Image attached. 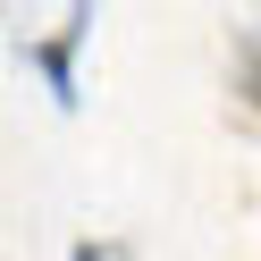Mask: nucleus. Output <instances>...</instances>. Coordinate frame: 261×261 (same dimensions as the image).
I'll return each instance as SVG.
<instances>
[{
  "label": "nucleus",
  "mask_w": 261,
  "mask_h": 261,
  "mask_svg": "<svg viewBox=\"0 0 261 261\" xmlns=\"http://www.w3.org/2000/svg\"><path fill=\"white\" fill-rule=\"evenodd\" d=\"M236 59H244V101L261 110V42H236Z\"/></svg>",
  "instance_id": "obj_1"
}]
</instances>
